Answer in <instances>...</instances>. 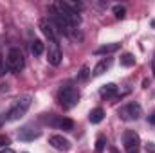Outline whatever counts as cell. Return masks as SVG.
<instances>
[{
	"label": "cell",
	"mask_w": 155,
	"mask_h": 153,
	"mask_svg": "<svg viewBox=\"0 0 155 153\" xmlns=\"http://www.w3.org/2000/svg\"><path fill=\"white\" fill-rule=\"evenodd\" d=\"M105 146H107V139L103 135H99L97 141H96V153H103L105 151Z\"/></svg>",
	"instance_id": "ac0fdd59"
},
{
	"label": "cell",
	"mask_w": 155,
	"mask_h": 153,
	"mask_svg": "<svg viewBox=\"0 0 155 153\" xmlns=\"http://www.w3.org/2000/svg\"><path fill=\"white\" fill-rule=\"evenodd\" d=\"M71 27H78L81 24V16H79V9H81V4H76V2H54L51 5Z\"/></svg>",
	"instance_id": "6da1fadb"
},
{
	"label": "cell",
	"mask_w": 155,
	"mask_h": 153,
	"mask_svg": "<svg viewBox=\"0 0 155 153\" xmlns=\"http://www.w3.org/2000/svg\"><path fill=\"white\" fill-rule=\"evenodd\" d=\"M124 13H126V9L123 7V5H114V15H116V18H124Z\"/></svg>",
	"instance_id": "d6986e66"
},
{
	"label": "cell",
	"mask_w": 155,
	"mask_h": 153,
	"mask_svg": "<svg viewBox=\"0 0 155 153\" xmlns=\"http://www.w3.org/2000/svg\"><path fill=\"white\" fill-rule=\"evenodd\" d=\"M40 135H41V130L35 128L33 124H25V126L20 128V132H18V139H20V141H25V142L38 139Z\"/></svg>",
	"instance_id": "9c48e42d"
},
{
	"label": "cell",
	"mask_w": 155,
	"mask_h": 153,
	"mask_svg": "<svg viewBox=\"0 0 155 153\" xmlns=\"http://www.w3.org/2000/svg\"><path fill=\"white\" fill-rule=\"evenodd\" d=\"M9 69H7V63H5V58L0 54V76H4L5 72H7Z\"/></svg>",
	"instance_id": "44dd1931"
},
{
	"label": "cell",
	"mask_w": 155,
	"mask_h": 153,
	"mask_svg": "<svg viewBox=\"0 0 155 153\" xmlns=\"http://www.w3.org/2000/svg\"><path fill=\"white\" fill-rule=\"evenodd\" d=\"M49 144L54 150H58V151H69L71 150V141L65 139L63 135H52V137H49Z\"/></svg>",
	"instance_id": "8fae6325"
},
{
	"label": "cell",
	"mask_w": 155,
	"mask_h": 153,
	"mask_svg": "<svg viewBox=\"0 0 155 153\" xmlns=\"http://www.w3.org/2000/svg\"><path fill=\"white\" fill-rule=\"evenodd\" d=\"M148 122H150V124H153L155 126V112L152 115H148Z\"/></svg>",
	"instance_id": "d4e9b609"
},
{
	"label": "cell",
	"mask_w": 155,
	"mask_h": 153,
	"mask_svg": "<svg viewBox=\"0 0 155 153\" xmlns=\"http://www.w3.org/2000/svg\"><path fill=\"white\" fill-rule=\"evenodd\" d=\"M40 29H41V33L49 38V41H51V40H58L60 31L56 29V25H54L49 18H41V20H40Z\"/></svg>",
	"instance_id": "30bf717a"
},
{
	"label": "cell",
	"mask_w": 155,
	"mask_h": 153,
	"mask_svg": "<svg viewBox=\"0 0 155 153\" xmlns=\"http://www.w3.org/2000/svg\"><path fill=\"white\" fill-rule=\"evenodd\" d=\"M117 115H119L121 121H126V122L137 121V119L143 115V108H141V105H137V103H128V105H124V106L119 108Z\"/></svg>",
	"instance_id": "8992f818"
},
{
	"label": "cell",
	"mask_w": 155,
	"mask_h": 153,
	"mask_svg": "<svg viewBox=\"0 0 155 153\" xmlns=\"http://www.w3.org/2000/svg\"><path fill=\"white\" fill-rule=\"evenodd\" d=\"M119 61H121V65H123V67H134V65H135V56H134V54H130V52H124V54L121 56V60H119Z\"/></svg>",
	"instance_id": "e0dca14e"
},
{
	"label": "cell",
	"mask_w": 155,
	"mask_h": 153,
	"mask_svg": "<svg viewBox=\"0 0 155 153\" xmlns=\"http://www.w3.org/2000/svg\"><path fill=\"white\" fill-rule=\"evenodd\" d=\"M112 67V60L110 58H107V60H101L96 67H94V70H92V76L94 77H97V76H103L108 69Z\"/></svg>",
	"instance_id": "7c38bea8"
},
{
	"label": "cell",
	"mask_w": 155,
	"mask_h": 153,
	"mask_svg": "<svg viewBox=\"0 0 155 153\" xmlns=\"http://www.w3.org/2000/svg\"><path fill=\"white\" fill-rule=\"evenodd\" d=\"M152 72H153V76H155V56L152 58Z\"/></svg>",
	"instance_id": "484cf974"
},
{
	"label": "cell",
	"mask_w": 155,
	"mask_h": 153,
	"mask_svg": "<svg viewBox=\"0 0 155 153\" xmlns=\"http://www.w3.org/2000/svg\"><path fill=\"white\" fill-rule=\"evenodd\" d=\"M61 58H63V54H61V49H60L58 40H51L49 45H47V61L51 65L58 67L61 63Z\"/></svg>",
	"instance_id": "ba28073f"
},
{
	"label": "cell",
	"mask_w": 155,
	"mask_h": 153,
	"mask_svg": "<svg viewBox=\"0 0 155 153\" xmlns=\"http://www.w3.org/2000/svg\"><path fill=\"white\" fill-rule=\"evenodd\" d=\"M90 74H92V72L88 70V67H87V65H83V67H81V72H79V79H81V81H87Z\"/></svg>",
	"instance_id": "ffe728a7"
},
{
	"label": "cell",
	"mask_w": 155,
	"mask_h": 153,
	"mask_svg": "<svg viewBox=\"0 0 155 153\" xmlns=\"http://www.w3.org/2000/svg\"><path fill=\"white\" fill-rule=\"evenodd\" d=\"M121 49V43H105L101 47H97L94 50V54H112V52H117Z\"/></svg>",
	"instance_id": "4fadbf2b"
},
{
	"label": "cell",
	"mask_w": 155,
	"mask_h": 153,
	"mask_svg": "<svg viewBox=\"0 0 155 153\" xmlns=\"http://www.w3.org/2000/svg\"><path fill=\"white\" fill-rule=\"evenodd\" d=\"M103 119H105V110H103V108H94V110H90L88 121H90L92 124H99Z\"/></svg>",
	"instance_id": "9a60e30c"
},
{
	"label": "cell",
	"mask_w": 155,
	"mask_h": 153,
	"mask_svg": "<svg viewBox=\"0 0 155 153\" xmlns=\"http://www.w3.org/2000/svg\"><path fill=\"white\" fill-rule=\"evenodd\" d=\"M5 63H7V69H9L13 74H18V72L24 69V65H25L22 50L16 49V47L9 49V52H7V56H5Z\"/></svg>",
	"instance_id": "5b68a950"
},
{
	"label": "cell",
	"mask_w": 155,
	"mask_h": 153,
	"mask_svg": "<svg viewBox=\"0 0 155 153\" xmlns=\"http://www.w3.org/2000/svg\"><path fill=\"white\" fill-rule=\"evenodd\" d=\"M146 151H148V153H155V146L152 144V142H148V146H146Z\"/></svg>",
	"instance_id": "cb8c5ba5"
},
{
	"label": "cell",
	"mask_w": 155,
	"mask_h": 153,
	"mask_svg": "<svg viewBox=\"0 0 155 153\" xmlns=\"http://www.w3.org/2000/svg\"><path fill=\"white\" fill-rule=\"evenodd\" d=\"M58 101L60 105L65 108V110H71L74 108L78 103H79V90L76 86H61L60 92H58Z\"/></svg>",
	"instance_id": "7a4b0ae2"
},
{
	"label": "cell",
	"mask_w": 155,
	"mask_h": 153,
	"mask_svg": "<svg viewBox=\"0 0 155 153\" xmlns=\"http://www.w3.org/2000/svg\"><path fill=\"white\" fill-rule=\"evenodd\" d=\"M43 50H45V43H43L41 40H35V41L31 43V52H33L35 56L43 54Z\"/></svg>",
	"instance_id": "2e32d148"
},
{
	"label": "cell",
	"mask_w": 155,
	"mask_h": 153,
	"mask_svg": "<svg viewBox=\"0 0 155 153\" xmlns=\"http://www.w3.org/2000/svg\"><path fill=\"white\" fill-rule=\"evenodd\" d=\"M0 153H15V151H13L11 148H4V150H2V151H0Z\"/></svg>",
	"instance_id": "4316f807"
},
{
	"label": "cell",
	"mask_w": 155,
	"mask_h": 153,
	"mask_svg": "<svg viewBox=\"0 0 155 153\" xmlns=\"http://www.w3.org/2000/svg\"><path fill=\"white\" fill-rule=\"evenodd\" d=\"M9 144V137H5V135H0V148H5Z\"/></svg>",
	"instance_id": "7402d4cb"
},
{
	"label": "cell",
	"mask_w": 155,
	"mask_h": 153,
	"mask_svg": "<svg viewBox=\"0 0 155 153\" xmlns=\"http://www.w3.org/2000/svg\"><path fill=\"white\" fill-rule=\"evenodd\" d=\"M123 146L128 153H137L139 146H141V139L134 130H126L123 133Z\"/></svg>",
	"instance_id": "52a82bcc"
},
{
	"label": "cell",
	"mask_w": 155,
	"mask_h": 153,
	"mask_svg": "<svg viewBox=\"0 0 155 153\" xmlns=\"http://www.w3.org/2000/svg\"><path fill=\"white\" fill-rule=\"evenodd\" d=\"M4 122H7V112H4V114H0V126H2Z\"/></svg>",
	"instance_id": "603a6c76"
},
{
	"label": "cell",
	"mask_w": 155,
	"mask_h": 153,
	"mask_svg": "<svg viewBox=\"0 0 155 153\" xmlns=\"http://www.w3.org/2000/svg\"><path fill=\"white\" fill-rule=\"evenodd\" d=\"M99 96H101V97H105V99H108V97H116V96H117V86L114 85V83L103 85V86L99 88Z\"/></svg>",
	"instance_id": "5bb4252c"
},
{
	"label": "cell",
	"mask_w": 155,
	"mask_h": 153,
	"mask_svg": "<svg viewBox=\"0 0 155 153\" xmlns=\"http://www.w3.org/2000/svg\"><path fill=\"white\" fill-rule=\"evenodd\" d=\"M41 121L52 128H58V130H63V132H71L74 130V121L69 119V117H63V115H56V114H43L41 115Z\"/></svg>",
	"instance_id": "277c9868"
},
{
	"label": "cell",
	"mask_w": 155,
	"mask_h": 153,
	"mask_svg": "<svg viewBox=\"0 0 155 153\" xmlns=\"http://www.w3.org/2000/svg\"><path fill=\"white\" fill-rule=\"evenodd\" d=\"M31 103H33L31 96H22L20 99H16V103L7 110V121H20L24 115L27 114Z\"/></svg>",
	"instance_id": "3957f363"
}]
</instances>
